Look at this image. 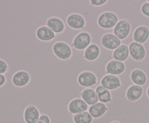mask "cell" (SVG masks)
<instances>
[{"label": "cell", "instance_id": "obj_1", "mask_svg": "<svg viewBox=\"0 0 149 123\" xmlns=\"http://www.w3.org/2000/svg\"><path fill=\"white\" fill-rule=\"evenodd\" d=\"M119 21V20L117 14L111 11H106L101 13L98 16L97 20V23L99 27L105 29V30L113 29V27L116 26Z\"/></svg>", "mask_w": 149, "mask_h": 123}, {"label": "cell", "instance_id": "obj_2", "mask_svg": "<svg viewBox=\"0 0 149 123\" xmlns=\"http://www.w3.org/2000/svg\"><path fill=\"white\" fill-rule=\"evenodd\" d=\"M52 50L54 55L58 59L63 61L68 60L73 54L71 46L66 42L62 41L55 42L52 45Z\"/></svg>", "mask_w": 149, "mask_h": 123}, {"label": "cell", "instance_id": "obj_3", "mask_svg": "<svg viewBox=\"0 0 149 123\" xmlns=\"http://www.w3.org/2000/svg\"><path fill=\"white\" fill-rule=\"evenodd\" d=\"M91 43V34L87 31H81L74 36L71 46L75 50L84 51Z\"/></svg>", "mask_w": 149, "mask_h": 123}, {"label": "cell", "instance_id": "obj_4", "mask_svg": "<svg viewBox=\"0 0 149 123\" xmlns=\"http://www.w3.org/2000/svg\"><path fill=\"white\" fill-rule=\"evenodd\" d=\"M79 85L85 88H90L97 84V78L95 73L90 70H85L80 72L77 77Z\"/></svg>", "mask_w": 149, "mask_h": 123}, {"label": "cell", "instance_id": "obj_5", "mask_svg": "<svg viewBox=\"0 0 149 123\" xmlns=\"http://www.w3.org/2000/svg\"><path fill=\"white\" fill-rule=\"evenodd\" d=\"M132 27L130 21L122 19L118 22L113 29V33L121 41L125 40L131 33Z\"/></svg>", "mask_w": 149, "mask_h": 123}, {"label": "cell", "instance_id": "obj_6", "mask_svg": "<svg viewBox=\"0 0 149 123\" xmlns=\"http://www.w3.org/2000/svg\"><path fill=\"white\" fill-rule=\"evenodd\" d=\"M100 43L106 50L113 52L122 44V41L119 40L113 33H106L100 38Z\"/></svg>", "mask_w": 149, "mask_h": 123}, {"label": "cell", "instance_id": "obj_7", "mask_svg": "<svg viewBox=\"0 0 149 123\" xmlns=\"http://www.w3.org/2000/svg\"><path fill=\"white\" fill-rule=\"evenodd\" d=\"M130 56L135 62H141L146 56V50L145 46L141 43L132 41L129 45Z\"/></svg>", "mask_w": 149, "mask_h": 123}, {"label": "cell", "instance_id": "obj_8", "mask_svg": "<svg viewBox=\"0 0 149 123\" xmlns=\"http://www.w3.org/2000/svg\"><path fill=\"white\" fill-rule=\"evenodd\" d=\"M88 109L89 106L81 98H75L68 103L67 111L70 115L73 116L88 111Z\"/></svg>", "mask_w": 149, "mask_h": 123}, {"label": "cell", "instance_id": "obj_9", "mask_svg": "<svg viewBox=\"0 0 149 123\" xmlns=\"http://www.w3.org/2000/svg\"><path fill=\"white\" fill-rule=\"evenodd\" d=\"M125 70H126V65H125V62H119V61L114 60V59L109 60L105 67V71H106V74L116 75V76L122 75L125 72Z\"/></svg>", "mask_w": 149, "mask_h": 123}, {"label": "cell", "instance_id": "obj_10", "mask_svg": "<svg viewBox=\"0 0 149 123\" xmlns=\"http://www.w3.org/2000/svg\"><path fill=\"white\" fill-rule=\"evenodd\" d=\"M40 110L35 105H29L24 109L23 119L25 123H36L40 117Z\"/></svg>", "mask_w": 149, "mask_h": 123}, {"label": "cell", "instance_id": "obj_11", "mask_svg": "<svg viewBox=\"0 0 149 123\" xmlns=\"http://www.w3.org/2000/svg\"><path fill=\"white\" fill-rule=\"evenodd\" d=\"M100 85L109 91H115L122 86V81L119 76L112 75H105L100 80Z\"/></svg>", "mask_w": 149, "mask_h": 123}, {"label": "cell", "instance_id": "obj_12", "mask_svg": "<svg viewBox=\"0 0 149 123\" xmlns=\"http://www.w3.org/2000/svg\"><path fill=\"white\" fill-rule=\"evenodd\" d=\"M66 24L74 30H83L86 26V20L81 14L72 13L67 17Z\"/></svg>", "mask_w": 149, "mask_h": 123}, {"label": "cell", "instance_id": "obj_13", "mask_svg": "<svg viewBox=\"0 0 149 123\" xmlns=\"http://www.w3.org/2000/svg\"><path fill=\"white\" fill-rule=\"evenodd\" d=\"M31 81V75L26 70H18L13 74L12 82L17 88H23L29 85Z\"/></svg>", "mask_w": 149, "mask_h": 123}, {"label": "cell", "instance_id": "obj_14", "mask_svg": "<svg viewBox=\"0 0 149 123\" xmlns=\"http://www.w3.org/2000/svg\"><path fill=\"white\" fill-rule=\"evenodd\" d=\"M149 38V28L146 25H139L136 27L132 33L133 41L143 45Z\"/></svg>", "mask_w": 149, "mask_h": 123}, {"label": "cell", "instance_id": "obj_15", "mask_svg": "<svg viewBox=\"0 0 149 123\" xmlns=\"http://www.w3.org/2000/svg\"><path fill=\"white\" fill-rule=\"evenodd\" d=\"M109 111V108L107 105L103 103L97 102L93 105L90 106L88 111L94 120H97L104 117Z\"/></svg>", "mask_w": 149, "mask_h": 123}, {"label": "cell", "instance_id": "obj_16", "mask_svg": "<svg viewBox=\"0 0 149 123\" xmlns=\"http://www.w3.org/2000/svg\"><path fill=\"white\" fill-rule=\"evenodd\" d=\"M143 94V88L140 85H130L126 90V98L130 102H135L142 97Z\"/></svg>", "mask_w": 149, "mask_h": 123}, {"label": "cell", "instance_id": "obj_17", "mask_svg": "<svg viewBox=\"0 0 149 123\" xmlns=\"http://www.w3.org/2000/svg\"><path fill=\"white\" fill-rule=\"evenodd\" d=\"M100 55V48L97 43H92L83 53V57L87 62H95Z\"/></svg>", "mask_w": 149, "mask_h": 123}, {"label": "cell", "instance_id": "obj_18", "mask_svg": "<svg viewBox=\"0 0 149 123\" xmlns=\"http://www.w3.org/2000/svg\"><path fill=\"white\" fill-rule=\"evenodd\" d=\"M36 36L41 41L49 42L55 38L56 34L47 25H42L36 29Z\"/></svg>", "mask_w": 149, "mask_h": 123}, {"label": "cell", "instance_id": "obj_19", "mask_svg": "<svg viewBox=\"0 0 149 123\" xmlns=\"http://www.w3.org/2000/svg\"><path fill=\"white\" fill-rule=\"evenodd\" d=\"M130 78L132 83L142 87L143 85L146 84L147 80H148V78H147L146 72L143 69H139V68H135L131 71L130 74Z\"/></svg>", "mask_w": 149, "mask_h": 123}, {"label": "cell", "instance_id": "obj_20", "mask_svg": "<svg viewBox=\"0 0 149 123\" xmlns=\"http://www.w3.org/2000/svg\"><path fill=\"white\" fill-rule=\"evenodd\" d=\"M46 25L51 29L55 34L63 33L65 29V25L63 20L58 17H51L47 19Z\"/></svg>", "mask_w": 149, "mask_h": 123}, {"label": "cell", "instance_id": "obj_21", "mask_svg": "<svg viewBox=\"0 0 149 123\" xmlns=\"http://www.w3.org/2000/svg\"><path fill=\"white\" fill-rule=\"evenodd\" d=\"M80 98L87 103L88 106H92L98 102V97L95 90L93 88H84L80 93Z\"/></svg>", "mask_w": 149, "mask_h": 123}, {"label": "cell", "instance_id": "obj_22", "mask_svg": "<svg viewBox=\"0 0 149 123\" xmlns=\"http://www.w3.org/2000/svg\"><path fill=\"white\" fill-rule=\"evenodd\" d=\"M130 50L129 46L125 43H122L116 50H114L112 53L113 59L119 62H124L129 58Z\"/></svg>", "mask_w": 149, "mask_h": 123}, {"label": "cell", "instance_id": "obj_23", "mask_svg": "<svg viewBox=\"0 0 149 123\" xmlns=\"http://www.w3.org/2000/svg\"><path fill=\"white\" fill-rule=\"evenodd\" d=\"M95 92L98 97L99 102L103 103V104H109L112 101V96L111 91L106 89L101 85H97L95 88Z\"/></svg>", "mask_w": 149, "mask_h": 123}, {"label": "cell", "instance_id": "obj_24", "mask_svg": "<svg viewBox=\"0 0 149 123\" xmlns=\"http://www.w3.org/2000/svg\"><path fill=\"white\" fill-rule=\"evenodd\" d=\"M73 123H93V117L88 111L77 114L72 116Z\"/></svg>", "mask_w": 149, "mask_h": 123}, {"label": "cell", "instance_id": "obj_25", "mask_svg": "<svg viewBox=\"0 0 149 123\" xmlns=\"http://www.w3.org/2000/svg\"><path fill=\"white\" fill-rule=\"evenodd\" d=\"M9 70V65L6 61L4 59H0V74L1 75H4L7 73V71Z\"/></svg>", "mask_w": 149, "mask_h": 123}, {"label": "cell", "instance_id": "obj_26", "mask_svg": "<svg viewBox=\"0 0 149 123\" xmlns=\"http://www.w3.org/2000/svg\"><path fill=\"white\" fill-rule=\"evenodd\" d=\"M141 12L145 17H149V2L145 1L141 7Z\"/></svg>", "mask_w": 149, "mask_h": 123}, {"label": "cell", "instance_id": "obj_27", "mask_svg": "<svg viewBox=\"0 0 149 123\" xmlns=\"http://www.w3.org/2000/svg\"><path fill=\"white\" fill-rule=\"evenodd\" d=\"M36 123H52L51 119L47 114H42Z\"/></svg>", "mask_w": 149, "mask_h": 123}, {"label": "cell", "instance_id": "obj_28", "mask_svg": "<svg viewBox=\"0 0 149 123\" xmlns=\"http://www.w3.org/2000/svg\"><path fill=\"white\" fill-rule=\"evenodd\" d=\"M108 2L107 0H90V3L93 7H100Z\"/></svg>", "mask_w": 149, "mask_h": 123}, {"label": "cell", "instance_id": "obj_29", "mask_svg": "<svg viewBox=\"0 0 149 123\" xmlns=\"http://www.w3.org/2000/svg\"><path fill=\"white\" fill-rule=\"evenodd\" d=\"M6 81H7V79H6L5 75L0 74V87H2L3 85H5Z\"/></svg>", "mask_w": 149, "mask_h": 123}, {"label": "cell", "instance_id": "obj_30", "mask_svg": "<svg viewBox=\"0 0 149 123\" xmlns=\"http://www.w3.org/2000/svg\"><path fill=\"white\" fill-rule=\"evenodd\" d=\"M146 95H147V96H148V98H149V86L147 88V89H146Z\"/></svg>", "mask_w": 149, "mask_h": 123}, {"label": "cell", "instance_id": "obj_31", "mask_svg": "<svg viewBox=\"0 0 149 123\" xmlns=\"http://www.w3.org/2000/svg\"><path fill=\"white\" fill-rule=\"evenodd\" d=\"M110 123H121V122L119 121H112L111 122H110Z\"/></svg>", "mask_w": 149, "mask_h": 123}, {"label": "cell", "instance_id": "obj_32", "mask_svg": "<svg viewBox=\"0 0 149 123\" xmlns=\"http://www.w3.org/2000/svg\"><path fill=\"white\" fill-rule=\"evenodd\" d=\"M148 2H149V0H148Z\"/></svg>", "mask_w": 149, "mask_h": 123}]
</instances>
